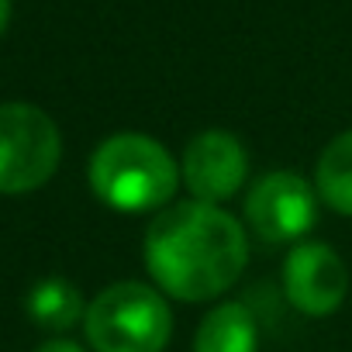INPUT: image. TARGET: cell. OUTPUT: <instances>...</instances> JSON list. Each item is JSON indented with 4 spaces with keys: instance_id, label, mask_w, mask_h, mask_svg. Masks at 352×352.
<instances>
[{
    "instance_id": "cell-1",
    "label": "cell",
    "mask_w": 352,
    "mask_h": 352,
    "mask_svg": "<svg viewBox=\"0 0 352 352\" xmlns=\"http://www.w3.org/2000/svg\"><path fill=\"white\" fill-rule=\"evenodd\" d=\"M249 263L245 228L204 201L159 211L145 232V266L155 287L176 300H211L239 283Z\"/></svg>"
},
{
    "instance_id": "cell-2",
    "label": "cell",
    "mask_w": 352,
    "mask_h": 352,
    "mask_svg": "<svg viewBox=\"0 0 352 352\" xmlns=\"http://www.w3.org/2000/svg\"><path fill=\"white\" fill-rule=\"evenodd\" d=\"M90 190L114 211H159L180 187V162L162 142L142 131L104 138L87 166Z\"/></svg>"
},
{
    "instance_id": "cell-3",
    "label": "cell",
    "mask_w": 352,
    "mask_h": 352,
    "mask_svg": "<svg viewBox=\"0 0 352 352\" xmlns=\"http://www.w3.org/2000/svg\"><path fill=\"white\" fill-rule=\"evenodd\" d=\"M83 331L94 352H162L173 335V311L155 287L121 280L87 304Z\"/></svg>"
},
{
    "instance_id": "cell-4",
    "label": "cell",
    "mask_w": 352,
    "mask_h": 352,
    "mask_svg": "<svg viewBox=\"0 0 352 352\" xmlns=\"http://www.w3.org/2000/svg\"><path fill=\"white\" fill-rule=\"evenodd\" d=\"M63 159L56 121L35 104H0V194H32Z\"/></svg>"
},
{
    "instance_id": "cell-5",
    "label": "cell",
    "mask_w": 352,
    "mask_h": 352,
    "mask_svg": "<svg viewBox=\"0 0 352 352\" xmlns=\"http://www.w3.org/2000/svg\"><path fill=\"white\" fill-rule=\"evenodd\" d=\"M318 190L304 180L300 173L276 169L245 197V221L266 245H297L318 221Z\"/></svg>"
},
{
    "instance_id": "cell-6",
    "label": "cell",
    "mask_w": 352,
    "mask_h": 352,
    "mask_svg": "<svg viewBox=\"0 0 352 352\" xmlns=\"http://www.w3.org/2000/svg\"><path fill=\"white\" fill-rule=\"evenodd\" d=\"M245 173H249V152L239 142V135L225 128H208L194 135L180 159V176L187 190L194 194V201L204 204L232 201L245 184Z\"/></svg>"
},
{
    "instance_id": "cell-7",
    "label": "cell",
    "mask_w": 352,
    "mask_h": 352,
    "mask_svg": "<svg viewBox=\"0 0 352 352\" xmlns=\"http://www.w3.org/2000/svg\"><path fill=\"white\" fill-rule=\"evenodd\" d=\"M283 294L297 311L324 318L342 307L349 294V270L331 245L297 242L283 259Z\"/></svg>"
},
{
    "instance_id": "cell-8",
    "label": "cell",
    "mask_w": 352,
    "mask_h": 352,
    "mask_svg": "<svg viewBox=\"0 0 352 352\" xmlns=\"http://www.w3.org/2000/svg\"><path fill=\"white\" fill-rule=\"evenodd\" d=\"M194 352H259V328L252 311L239 300L211 307L197 324Z\"/></svg>"
},
{
    "instance_id": "cell-9",
    "label": "cell",
    "mask_w": 352,
    "mask_h": 352,
    "mask_svg": "<svg viewBox=\"0 0 352 352\" xmlns=\"http://www.w3.org/2000/svg\"><path fill=\"white\" fill-rule=\"evenodd\" d=\"M28 318L42 328V331H69L83 314H87V304H83V294L76 283H69L66 276H45L38 280L32 290H28Z\"/></svg>"
},
{
    "instance_id": "cell-10",
    "label": "cell",
    "mask_w": 352,
    "mask_h": 352,
    "mask_svg": "<svg viewBox=\"0 0 352 352\" xmlns=\"http://www.w3.org/2000/svg\"><path fill=\"white\" fill-rule=\"evenodd\" d=\"M314 190L331 211L352 218V128L335 135L321 148L314 169Z\"/></svg>"
},
{
    "instance_id": "cell-11",
    "label": "cell",
    "mask_w": 352,
    "mask_h": 352,
    "mask_svg": "<svg viewBox=\"0 0 352 352\" xmlns=\"http://www.w3.org/2000/svg\"><path fill=\"white\" fill-rule=\"evenodd\" d=\"M35 352H87V349L76 345V342H69V338H49V342L38 345Z\"/></svg>"
},
{
    "instance_id": "cell-12",
    "label": "cell",
    "mask_w": 352,
    "mask_h": 352,
    "mask_svg": "<svg viewBox=\"0 0 352 352\" xmlns=\"http://www.w3.org/2000/svg\"><path fill=\"white\" fill-rule=\"evenodd\" d=\"M8 25H11V0H0V35L8 32Z\"/></svg>"
}]
</instances>
